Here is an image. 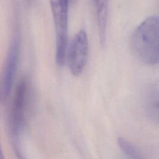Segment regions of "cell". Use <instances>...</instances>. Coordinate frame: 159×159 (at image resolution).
<instances>
[{"instance_id":"6da1fadb","label":"cell","mask_w":159,"mask_h":159,"mask_svg":"<svg viewBox=\"0 0 159 159\" xmlns=\"http://www.w3.org/2000/svg\"><path fill=\"white\" fill-rule=\"evenodd\" d=\"M158 16H152L137 27L130 38L132 52L140 60L149 65L158 63Z\"/></svg>"},{"instance_id":"7a4b0ae2","label":"cell","mask_w":159,"mask_h":159,"mask_svg":"<svg viewBox=\"0 0 159 159\" xmlns=\"http://www.w3.org/2000/svg\"><path fill=\"white\" fill-rule=\"evenodd\" d=\"M70 0H50L56 36L55 60L62 66L68 45V10Z\"/></svg>"},{"instance_id":"3957f363","label":"cell","mask_w":159,"mask_h":159,"mask_svg":"<svg viewBox=\"0 0 159 159\" xmlns=\"http://www.w3.org/2000/svg\"><path fill=\"white\" fill-rule=\"evenodd\" d=\"M30 94V86L27 78H24L16 86L11 112V130L13 141H19L24 127Z\"/></svg>"},{"instance_id":"277c9868","label":"cell","mask_w":159,"mask_h":159,"mask_svg":"<svg viewBox=\"0 0 159 159\" xmlns=\"http://www.w3.org/2000/svg\"><path fill=\"white\" fill-rule=\"evenodd\" d=\"M16 31L12 35L0 73V102L9 96L18 68L20 58V39Z\"/></svg>"},{"instance_id":"5b68a950","label":"cell","mask_w":159,"mask_h":159,"mask_svg":"<svg viewBox=\"0 0 159 159\" xmlns=\"http://www.w3.org/2000/svg\"><path fill=\"white\" fill-rule=\"evenodd\" d=\"M67 61L71 73L80 76L86 65L88 57V39L84 30H79L71 39L66 49Z\"/></svg>"},{"instance_id":"8992f818","label":"cell","mask_w":159,"mask_h":159,"mask_svg":"<svg viewBox=\"0 0 159 159\" xmlns=\"http://www.w3.org/2000/svg\"><path fill=\"white\" fill-rule=\"evenodd\" d=\"M146 106L149 117L157 122L158 120V91L157 86H153L148 91Z\"/></svg>"},{"instance_id":"52a82bcc","label":"cell","mask_w":159,"mask_h":159,"mask_svg":"<svg viewBox=\"0 0 159 159\" xmlns=\"http://www.w3.org/2000/svg\"><path fill=\"white\" fill-rule=\"evenodd\" d=\"M117 145L124 159H144L138 148L126 139L118 137Z\"/></svg>"},{"instance_id":"ba28073f","label":"cell","mask_w":159,"mask_h":159,"mask_svg":"<svg viewBox=\"0 0 159 159\" xmlns=\"http://www.w3.org/2000/svg\"><path fill=\"white\" fill-rule=\"evenodd\" d=\"M0 159H5V157H4V153H3L1 145V143H0Z\"/></svg>"},{"instance_id":"9c48e42d","label":"cell","mask_w":159,"mask_h":159,"mask_svg":"<svg viewBox=\"0 0 159 159\" xmlns=\"http://www.w3.org/2000/svg\"><path fill=\"white\" fill-rule=\"evenodd\" d=\"M25 1H26L28 3H29V4H30V3H32V2H33V1H34V0H25Z\"/></svg>"},{"instance_id":"30bf717a","label":"cell","mask_w":159,"mask_h":159,"mask_svg":"<svg viewBox=\"0 0 159 159\" xmlns=\"http://www.w3.org/2000/svg\"><path fill=\"white\" fill-rule=\"evenodd\" d=\"M76 0H70V2H71L72 3L75 2H76Z\"/></svg>"},{"instance_id":"8fae6325","label":"cell","mask_w":159,"mask_h":159,"mask_svg":"<svg viewBox=\"0 0 159 159\" xmlns=\"http://www.w3.org/2000/svg\"><path fill=\"white\" fill-rule=\"evenodd\" d=\"M92 1H93V3H94V2H95V1H96V0H92Z\"/></svg>"}]
</instances>
